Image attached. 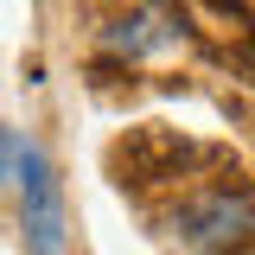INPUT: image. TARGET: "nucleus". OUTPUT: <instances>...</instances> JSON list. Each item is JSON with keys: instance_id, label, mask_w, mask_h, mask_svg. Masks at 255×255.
Returning a JSON list of instances; mask_svg holds the SVG:
<instances>
[{"instance_id": "obj_1", "label": "nucleus", "mask_w": 255, "mask_h": 255, "mask_svg": "<svg viewBox=\"0 0 255 255\" xmlns=\"http://www.w3.org/2000/svg\"><path fill=\"white\" fill-rule=\"evenodd\" d=\"M13 191H19V236L26 255H64L70 243V223H64V185L51 153L19 134V153H13Z\"/></svg>"}, {"instance_id": "obj_2", "label": "nucleus", "mask_w": 255, "mask_h": 255, "mask_svg": "<svg viewBox=\"0 0 255 255\" xmlns=\"http://www.w3.org/2000/svg\"><path fill=\"white\" fill-rule=\"evenodd\" d=\"M172 230H179V243L198 249V255L243 249V243H255V191L249 185H211V191H198V198L179 204Z\"/></svg>"}, {"instance_id": "obj_3", "label": "nucleus", "mask_w": 255, "mask_h": 255, "mask_svg": "<svg viewBox=\"0 0 255 255\" xmlns=\"http://www.w3.org/2000/svg\"><path fill=\"white\" fill-rule=\"evenodd\" d=\"M179 26L166 19V13H134V19H115L109 26V51H128V58H140V51H159V45H172Z\"/></svg>"}, {"instance_id": "obj_4", "label": "nucleus", "mask_w": 255, "mask_h": 255, "mask_svg": "<svg viewBox=\"0 0 255 255\" xmlns=\"http://www.w3.org/2000/svg\"><path fill=\"white\" fill-rule=\"evenodd\" d=\"M13 153H19V134L0 128V185H13Z\"/></svg>"}, {"instance_id": "obj_5", "label": "nucleus", "mask_w": 255, "mask_h": 255, "mask_svg": "<svg viewBox=\"0 0 255 255\" xmlns=\"http://www.w3.org/2000/svg\"><path fill=\"white\" fill-rule=\"evenodd\" d=\"M236 64H243V77L255 83V45H243V51H236Z\"/></svg>"}]
</instances>
